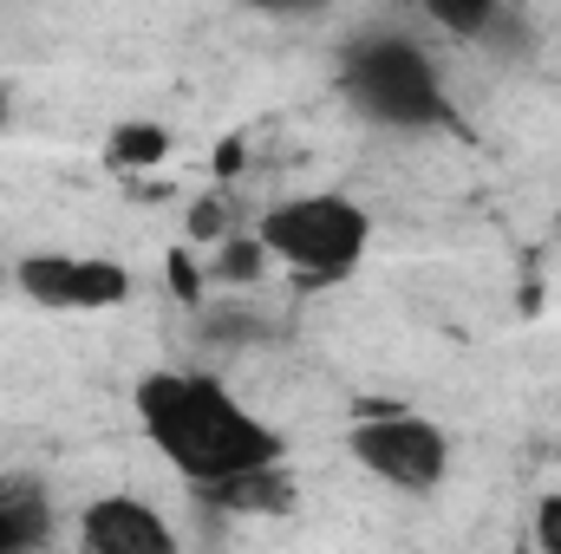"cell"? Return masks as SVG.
<instances>
[{"label":"cell","mask_w":561,"mask_h":554,"mask_svg":"<svg viewBox=\"0 0 561 554\" xmlns=\"http://www.w3.org/2000/svg\"><path fill=\"white\" fill-rule=\"evenodd\" d=\"M138 424L150 437V450L203 496L216 483H236V476H255V470H275L287 463L280 437L249 412L222 379L209 372H176V366H157L144 372L138 392Z\"/></svg>","instance_id":"6da1fadb"},{"label":"cell","mask_w":561,"mask_h":554,"mask_svg":"<svg viewBox=\"0 0 561 554\" xmlns=\"http://www.w3.org/2000/svg\"><path fill=\"white\" fill-rule=\"evenodd\" d=\"M340 99L379 131H437L450 118V92L437 59L405 33H359L340 53Z\"/></svg>","instance_id":"7a4b0ae2"},{"label":"cell","mask_w":561,"mask_h":554,"mask_svg":"<svg viewBox=\"0 0 561 554\" xmlns=\"http://www.w3.org/2000/svg\"><path fill=\"white\" fill-rule=\"evenodd\" d=\"M255 235H262L268 262H280L300 287H333V280L359 275L373 222H366V209L353 196L313 189V196H287L275 209H262Z\"/></svg>","instance_id":"3957f363"},{"label":"cell","mask_w":561,"mask_h":554,"mask_svg":"<svg viewBox=\"0 0 561 554\" xmlns=\"http://www.w3.org/2000/svg\"><path fill=\"white\" fill-rule=\"evenodd\" d=\"M346 450L359 470H373L386 489H405V496H431L450 476V437L444 424L419 412H366L346 430Z\"/></svg>","instance_id":"277c9868"},{"label":"cell","mask_w":561,"mask_h":554,"mask_svg":"<svg viewBox=\"0 0 561 554\" xmlns=\"http://www.w3.org/2000/svg\"><path fill=\"white\" fill-rule=\"evenodd\" d=\"M20 293L46 313H105V307H125L131 300V268L118 262H99V255H20Z\"/></svg>","instance_id":"5b68a950"},{"label":"cell","mask_w":561,"mask_h":554,"mask_svg":"<svg viewBox=\"0 0 561 554\" xmlns=\"http://www.w3.org/2000/svg\"><path fill=\"white\" fill-rule=\"evenodd\" d=\"M79 554H176V529L144 496H99L79 509Z\"/></svg>","instance_id":"8992f818"},{"label":"cell","mask_w":561,"mask_h":554,"mask_svg":"<svg viewBox=\"0 0 561 554\" xmlns=\"http://www.w3.org/2000/svg\"><path fill=\"white\" fill-rule=\"evenodd\" d=\"M59 535V516L46 503L39 483H13V496L0 503V554H46Z\"/></svg>","instance_id":"52a82bcc"},{"label":"cell","mask_w":561,"mask_h":554,"mask_svg":"<svg viewBox=\"0 0 561 554\" xmlns=\"http://www.w3.org/2000/svg\"><path fill=\"white\" fill-rule=\"evenodd\" d=\"M203 503H209V509H229V516H287V509H294L287 463L255 470V476H236V483H216V489H203Z\"/></svg>","instance_id":"ba28073f"},{"label":"cell","mask_w":561,"mask_h":554,"mask_svg":"<svg viewBox=\"0 0 561 554\" xmlns=\"http://www.w3.org/2000/svg\"><path fill=\"white\" fill-rule=\"evenodd\" d=\"M196 313H203V320H196L203 339H209V346H229V353H242V346H268V339L280 333L275 313H262V307H236V300H229V307H196Z\"/></svg>","instance_id":"9c48e42d"},{"label":"cell","mask_w":561,"mask_h":554,"mask_svg":"<svg viewBox=\"0 0 561 554\" xmlns=\"http://www.w3.org/2000/svg\"><path fill=\"white\" fill-rule=\"evenodd\" d=\"M163 157H170V131H163V125H144V118L118 125V131L105 138V163H112V170H150V163H163Z\"/></svg>","instance_id":"30bf717a"},{"label":"cell","mask_w":561,"mask_h":554,"mask_svg":"<svg viewBox=\"0 0 561 554\" xmlns=\"http://www.w3.org/2000/svg\"><path fill=\"white\" fill-rule=\"evenodd\" d=\"M268 275V249H262V235L249 229H236L229 242H216V262H209V280H222V287H255V280Z\"/></svg>","instance_id":"8fae6325"},{"label":"cell","mask_w":561,"mask_h":554,"mask_svg":"<svg viewBox=\"0 0 561 554\" xmlns=\"http://www.w3.org/2000/svg\"><path fill=\"white\" fill-rule=\"evenodd\" d=\"M503 13H510L503 0H431V20H437L444 33H457V39H477V46L490 39V26H496Z\"/></svg>","instance_id":"7c38bea8"},{"label":"cell","mask_w":561,"mask_h":554,"mask_svg":"<svg viewBox=\"0 0 561 554\" xmlns=\"http://www.w3.org/2000/svg\"><path fill=\"white\" fill-rule=\"evenodd\" d=\"M529 535L542 554H561V489H549L536 509H529Z\"/></svg>","instance_id":"4fadbf2b"},{"label":"cell","mask_w":561,"mask_h":554,"mask_svg":"<svg viewBox=\"0 0 561 554\" xmlns=\"http://www.w3.org/2000/svg\"><path fill=\"white\" fill-rule=\"evenodd\" d=\"M190 235H203V242H229V235H236V229H229V216H222V196H203V203H196Z\"/></svg>","instance_id":"5bb4252c"},{"label":"cell","mask_w":561,"mask_h":554,"mask_svg":"<svg viewBox=\"0 0 561 554\" xmlns=\"http://www.w3.org/2000/svg\"><path fill=\"white\" fill-rule=\"evenodd\" d=\"M7 118H13V92L0 85V131H7Z\"/></svg>","instance_id":"9a60e30c"},{"label":"cell","mask_w":561,"mask_h":554,"mask_svg":"<svg viewBox=\"0 0 561 554\" xmlns=\"http://www.w3.org/2000/svg\"><path fill=\"white\" fill-rule=\"evenodd\" d=\"M7 496H13V476H0V503H7Z\"/></svg>","instance_id":"2e32d148"},{"label":"cell","mask_w":561,"mask_h":554,"mask_svg":"<svg viewBox=\"0 0 561 554\" xmlns=\"http://www.w3.org/2000/svg\"><path fill=\"white\" fill-rule=\"evenodd\" d=\"M0 280H7V268H0Z\"/></svg>","instance_id":"e0dca14e"}]
</instances>
